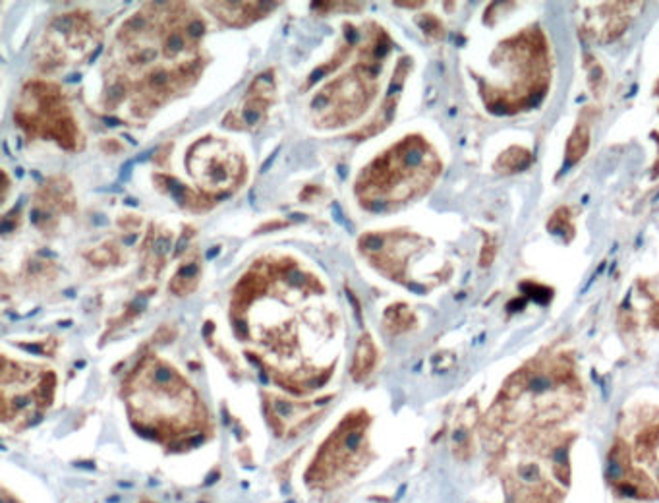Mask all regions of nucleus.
<instances>
[{
	"label": "nucleus",
	"mask_w": 659,
	"mask_h": 503,
	"mask_svg": "<svg viewBox=\"0 0 659 503\" xmlns=\"http://www.w3.org/2000/svg\"><path fill=\"white\" fill-rule=\"evenodd\" d=\"M588 146H590V128L586 122H580L566 146V165H574L580 161L586 155Z\"/></svg>",
	"instance_id": "obj_1"
},
{
	"label": "nucleus",
	"mask_w": 659,
	"mask_h": 503,
	"mask_svg": "<svg viewBox=\"0 0 659 503\" xmlns=\"http://www.w3.org/2000/svg\"><path fill=\"white\" fill-rule=\"evenodd\" d=\"M373 360H375V349H373V342L364 335L359 339L358 349H356V356H354V366H352V376L354 380H364L367 372L372 370Z\"/></svg>",
	"instance_id": "obj_2"
},
{
	"label": "nucleus",
	"mask_w": 659,
	"mask_h": 503,
	"mask_svg": "<svg viewBox=\"0 0 659 503\" xmlns=\"http://www.w3.org/2000/svg\"><path fill=\"white\" fill-rule=\"evenodd\" d=\"M153 250H155V254L165 255L168 252V250H170V240H168V238H165V236H160V238H157V240H155Z\"/></svg>",
	"instance_id": "obj_10"
},
{
	"label": "nucleus",
	"mask_w": 659,
	"mask_h": 503,
	"mask_svg": "<svg viewBox=\"0 0 659 503\" xmlns=\"http://www.w3.org/2000/svg\"><path fill=\"white\" fill-rule=\"evenodd\" d=\"M244 121H246L247 124H257V122L261 121V108L255 107V103H252V105H247V107L244 108Z\"/></svg>",
	"instance_id": "obj_8"
},
{
	"label": "nucleus",
	"mask_w": 659,
	"mask_h": 503,
	"mask_svg": "<svg viewBox=\"0 0 659 503\" xmlns=\"http://www.w3.org/2000/svg\"><path fill=\"white\" fill-rule=\"evenodd\" d=\"M184 47H186V41H184V37H182V35L176 34V31L168 35V39H167V53L168 54L182 53V51H184Z\"/></svg>",
	"instance_id": "obj_4"
},
{
	"label": "nucleus",
	"mask_w": 659,
	"mask_h": 503,
	"mask_svg": "<svg viewBox=\"0 0 659 503\" xmlns=\"http://www.w3.org/2000/svg\"><path fill=\"white\" fill-rule=\"evenodd\" d=\"M234 325H236V331H238V335H246L247 325L244 323V320H236V322H234Z\"/></svg>",
	"instance_id": "obj_13"
},
{
	"label": "nucleus",
	"mask_w": 659,
	"mask_h": 503,
	"mask_svg": "<svg viewBox=\"0 0 659 503\" xmlns=\"http://www.w3.org/2000/svg\"><path fill=\"white\" fill-rule=\"evenodd\" d=\"M528 163H530V153L526 149H511L505 155H501L497 167L503 171H518V168L526 167Z\"/></svg>",
	"instance_id": "obj_3"
},
{
	"label": "nucleus",
	"mask_w": 659,
	"mask_h": 503,
	"mask_svg": "<svg viewBox=\"0 0 659 503\" xmlns=\"http://www.w3.org/2000/svg\"><path fill=\"white\" fill-rule=\"evenodd\" d=\"M383 244H385L383 236L379 235H367L362 238V246L366 250H372V252H377V250L383 248Z\"/></svg>",
	"instance_id": "obj_6"
},
{
	"label": "nucleus",
	"mask_w": 659,
	"mask_h": 503,
	"mask_svg": "<svg viewBox=\"0 0 659 503\" xmlns=\"http://www.w3.org/2000/svg\"><path fill=\"white\" fill-rule=\"evenodd\" d=\"M124 93H126L124 86H122V83H116V86H113V88L108 89V101H111V103H118V101L124 97Z\"/></svg>",
	"instance_id": "obj_9"
},
{
	"label": "nucleus",
	"mask_w": 659,
	"mask_h": 503,
	"mask_svg": "<svg viewBox=\"0 0 659 503\" xmlns=\"http://www.w3.org/2000/svg\"><path fill=\"white\" fill-rule=\"evenodd\" d=\"M168 81H170L168 72H153L151 78H149V86H151L153 89H165L167 88Z\"/></svg>",
	"instance_id": "obj_7"
},
{
	"label": "nucleus",
	"mask_w": 659,
	"mask_h": 503,
	"mask_svg": "<svg viewBox=\"0 0 659 503\" xmlns=\"http://www.w3.org/2000/svg\"><path fill=\"white\" fill-rule=\"evenodd\" d=\"M186 31H188V35H190V37L198 39V37H200V35L203 34V24H201V21H192V24H190V26L186 27Z\"/></svg>",
	"instance_id": "obj_12"
},
{
	"label": "nucleus",
	"mask_w": 659,
	"mask_h": 503,
	"mask_svg": "<svg viewBox=\"0 0 659 503\" xmlns=\"http://www.w3.org/2000/svg\"><path fill=\"white\" fill-rule=\"evenodd\" d=\"M306 281L307 275H304V273H298V271H290V273H288V283L294 285V287H302Z\"/></svg>",
	"instance_id": "obj_11"
},
{
	"label": "nucleus",
	"mask_w": 659,
	"mask_h": 503,
	"mask_svg": "<svg viewBox=\"0 0 659 503\" xmlns=\"http://www.w3.org/2000/svg\"><path fill=\"white\" fill-rule=\"evenodd\" d=\"M53 26L56 27L58 31H64V34H68V31H72L73 27H76V18H73V16H70V14H66V16H58V18L54 20Z\"/></svg>",
	"instance_id": "obj_5"
}]
</instances>
